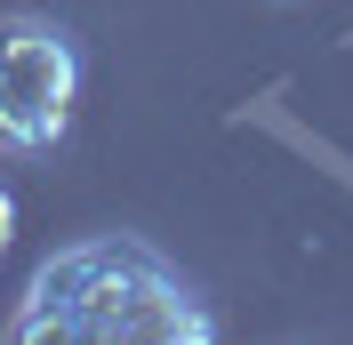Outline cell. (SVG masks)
<instances>
[{
    "label": "cell",
    "instance_id": "1",
    "mask_svg": "<svg viewBox=\"0 0 353 345\" xmlns=\"http://www.w3.org/2000/svg\"><path fill=\"white\" fill-rule=\"evenodd\" d=\"M8 337L17 345H209L217 322L153 241L88 233L65 241L32 273Z\"/></svg>",
    "mask_w": 353,
    "mask_h": 345
},
{
    "label": "cell",
    "instance_id": "2",
    "mask_svg": "<svg viewBox=\"0 0 353 345\" xmlns=\"http://www.w3.org/2000/svg\"><path fill=\"white\" fill-rule=\"evenodd\" d=\"M81 97V48L57 17H0V152H57Z\"/></svg>",
    "mask_w": 353,
    "mask_h": 345
},
{
    "label": "cell",
    "instance_id": "3",
    "mask_svg": "<svg viewBox=\"0 0 353 345\" xmlns=\"http://www.w3.org/2000/svg\"><path fill=\"white\" fill-rule=\"evenodd\" d=\"M8 233H17V201L0 193V249H8Z\"/></svg>",
    "mask_w": 353,
    "mask_h": 345
}]
</instances>
